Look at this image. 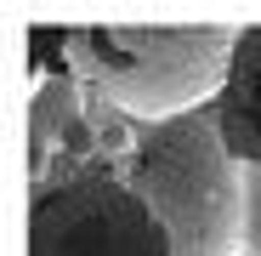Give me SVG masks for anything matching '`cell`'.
I'll use <instances>...</instances> for the list:
<instances>
[{
    "mask_svg": "<svg viewBox=\"0 0 261 256\" xmlns=\"http://www.w3.org/2000/svg\"><path fill=\"white\" fill-rule=\"evenodd\" d=\"M239 29L244 23H68L63 63L102 103L153 125L222 97Z\"/></svg>",
    "mask_w": 261,
    "mask_h": 256,
    "instance_id": "6da1fadb",
    "label": "cell"
},
{
    "mask_svg": "<svg viewBox=\"0 0 261 256\" xmlns=\"http://www.w3.org/2000/svg\"><path fill=\"white\" fill-rule=\"evenodd\" d=\"M119 177L176 256H244V165L216 125V103L137 125Z\"/></svg>",
    "mask_w": 261,
    "mask_h": 256,
    "instance_id": "7a4b0ae2",
    "label": "cell"
},
{
    "mask_svg": "<svg viewBox=\"0 0 261 256\" xmlns=\"http://www.w3.org/2000/svg\"><path fill=\"white\" fill-rule=\"evenodd\" d=\"M29 256H176L119 159L51 165L29 182Z\"/></svg>",
    "mask_w": 261,
    "mask_h": 256,
    "instance_id": "3957f363",
    "label": "cell"
},
{
    "mask_svg": "<svg viewBox=\"0 0 261 256\" xmlns=\"http://www.w3.org/2000/svg\"><path fill=\"white\" fill-rule=\"evenodd\" d=\"M80 80L74 68L51 74L34 85V103H29V159H34V182L46 177L51 165H74V159H102L91 143V120L80 108Z\"/></svg>",
    "mask_w": 261,
    "mask_h": 256,
    "instance_id": "277c9868",
    "label": "cell"
},
{
    "mask_svg": "<svg viewBox=\"0 0 261 256\" xmlns=\"http://www.w3.org/2000/svg\"><path fill=\"white\" fill-rule=\"evenodd\" d=\"M216 125H222L239 165H261V23L239 29L227 85L216 97Z\"/></svg>",
    "mask_w": 261,
    "mask_h": 256,
    "instance_id": "5b68a950",
    "label": "cell"
},
{
    "mask_svg": "<svg viewBox=\"0 0 261 256\" xmlns=\"http://www.w3.org/2000/svg\"><path fill=\"white\" fill-rule=\"evenodd\" d=\"M244 256H261V165H244Z\"/></svg>",
    "mask_w": 261,
    "mask_h": 256,
    "instance_id": "8992f818",
    "label": "cell"
}]
</instances>
